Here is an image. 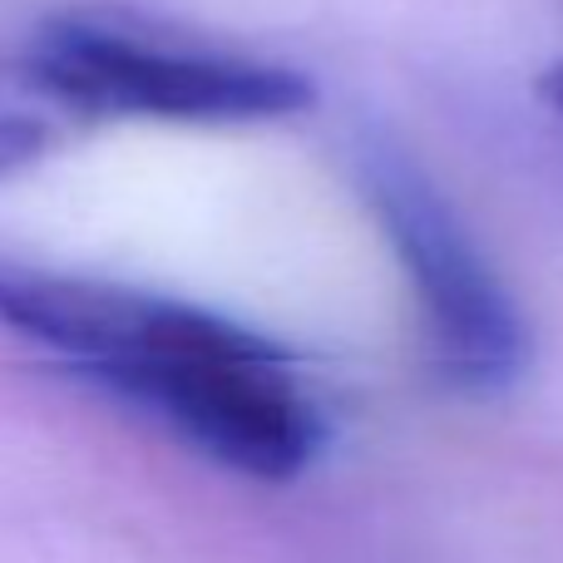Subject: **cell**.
<instances>
[{
	"instance_id": "cell-1",
	"label": "cell",
	"mask_w": 563,
	"mask_h": 563,
	"mask_svg": "<svg viewBox=\"0 0 563 563\" xmlns=\"http://www.w3.org/2000/svg\"><path fill=\"white\" fill-rule=\"evenodd\" d=\"M0 327L257 485H287L321 455L327 420L291 356L218 311L0 257Z\"/></svg>"
},
{
	"instance_id": "cell-2",
	"label": "cell",
	"mask_w": 563,
	"mask_h": 563,
	"mask_svg": "<svg viewBox=\"0 0 563 563\" xmlns=\"http://www.w3.org/2000/svg\"><path fill=\"white\" fill-rule=\"evenodd\" d=\"M25 79L89 119L164 124H263L301 114L317 99L307 75L273 59L188 49L89 20L40 30L25 49Z\"/></svg>"
},
{
	"instance_id": "cell-3",
	"label": "cell",
	"mask_w": 563,
	"mask_h": 563,
	"mask_svg": "<svg viewBox=\"0 0 563 563\" xmlns=\"http://www.w3.org/2000/svg\"><path fill=\"white\" fill-rule=\"evenodd\" d=\"M361 184L410 282L440 376L475 396H499L529 366V327L450 198L386 144L366 148Z\"/></svg>"
},
{
	"instance_id": "cell-4",
	"label": "cell",
	"mask_w": 563,
	"mask_h": 563,
	"mask_svg": "<svg viewBox=\"0 0 563 563\" xmlns=\"http://www.w3.org/2000/svg\"><path fill=\"white\" fill-rule=\"evenodd\" d=\"M539 95H544V104L563 119V59H559V65H549L544 75H539Z\"/></svg>"
}]
</instances>
